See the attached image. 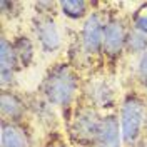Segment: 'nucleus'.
Masks as SVG:
<instances>
[{"label": "nucleus", "mask_w": 147, "mask_h": 147, "mask_svg": "<svg viewBox=\"0 0 147 147\" xmlns=\"http://www.w3.org/2000/svg\"><path fill=\"white\" fill-rule=\"evenodd\" d=\"M77 79L67 65H59L47 75L44 82V94L47 100L57 107H67L75 97Z\"/></svg>", "instance_id": "f257e3e1"}, {"label": "nucleus", "mask_w": 147, "mask_h": 147, "mask_svg": "<svg viewBox=\"0 0 147 147\" xmlns=\"http://www.w3.org/2000/svg\"><path fill=\"white\" fill-rule=\"evenodd\" d=\"M146 122V105L137 97H127L120 112V132L125 144H134L139 139Z\"/></svg>", "instance_id": "f03ea898"}, {"label": "nucleus", "mask_w": 147, "mask_h": 147, "mask_svg": "<svg viewBox=\"0 0 147 147\" xmlns=\"http://www.w3.org/2000/svg\"><path fill=\"white\" fill-rule=\"evenodd\" d=\"M100 120L99 115L95 114V110L92 109H82L77 112L75 120L72 125V134L79 139L80 142H92L95 144V137L100 127Z\"/></svg>", "instance_id": "7ed1b4c3"}, {"label": "nucleus", "mask_w": 147, "mask_h": 147, "mask_svg": "<svg viewBox=\"0 0 147 147\" xmlns=\"http://www.w3.org/2000/svg\"><path fill=\"white\" fill-rule=\"evenodd\" d=\"M104 22L100 20L99 13H92L90 17L85 20V25L82 30V45L85 54L94 55L102 49L104 44Z\"/></svg>", "instance_id": "20e7f679"}, {"label": "nucleus", "mask_w": 147, "mask_h": 147, "mask_svg": "<svg viewBox=\"0 0 147 147\" xmlns=\"http://www.w3.org/2000/svg\"><path fill=\"white\" fill-rule=\"evenodd\" d=\"M127 44V32L120 20H109L104 28V44L102 49L109 55H117Z\"/></svg>", "instance_id": "39448f33"}, {"label": "nucleus", "mask_w": 147, "mask_h": 147, "mask_svg": "<svg viewBox=\"0 0 147 147\" xmlns=\"http://www.w3.org/2000/svg\"><path fill=\"white\" fill-rule=\"evenodd\" d=\"M35 34L40 47L45 52H54L60 47V34H59V28H57L52 18L49 17L38 18V22L35 25Z\"/></svg>", "instance_id": "423d86ee"}, {"label": "nucleus", "mask_w": 147, "mask_h": 147, "mask_svg": "<svg viewBox=\"0 0 147 147\" xmlns=\"http://www.w3.org/2000/svg\"><path fill=\"white\" fill-rule=\"evenodd\" d=\"M122 132L119 129V122L115 117H104L100 120V127L95 137V147H120Z\"/></svg>", "instance_id": "0eeeda50"}, {"label": "nucleus", "mask_w": 147, "mask_h": 147, "mask_svg": "<svg viewBox=\"0 0 147 147\" xmlns=\"http://www.w3.org/2000/svg\"><path fill=\"white\" fill-rule=\"evenodd\" d=\"M18 64L17 54L13 44H10L5 37H2V45H0V74H2V85L7 87L13 80V72Z\"/></svg>", "instance_id": "6e6552de"}, {"label": "nucleus", "mask_w": 147, "mask_h": 147, "mask_svg": "<svg viewBox=\"0 0 147 147\" xmlns=\"http://www.w3.org/2000/svg\"><path fill=\"white\" fill-rule=\"evenodd\" d=\"M2 147H30V137L13 122L2 124Z\"/></svg>", "instance_id": "1a4fd4ad"}, {"label": "nucleus", "mask_w": 147, "mask_h": 147, "mask_svg": "<svg viewBox=\"0 0 147 147\" xmlns=\"http://www.w3.org/2000/svg\"><path fill=\"white\" fill-rule=\"evenodd\" d=\"M24 104L12 92L3 90L2 94V117L3 122H13L24 115Z\"/></svg>", "instance_id": "9d476101"}, {"label": "nucleus", "mask_w": 147, "mask_h": 147, "mask_svg": "<svg viewBox=\"0 0 147 147\" xmlns=\"http://www.w3.org/2000/svg\"><path fill=\"white\" fill-rule=\"evenodd\" d=\"M59 5L62 12L70 18H82L87 13V3L82 0H67V2H60Z\"/></svg>", "instance_id": "9b49d317"}, {"label": "nucleus", "mask_w": 147, "mask_h": 147, "mask_svg": "<svg viewBox=\"0 0 147 147\" xmlns=\"http://www.w3.org/2000/svg\"><path fill=\"white\" fill-rule=\"evenodd\" d=\"M13 49H15V54H17V59L20 64L27 65L34 55V49L30 45V40L27 37H20L17 42L13 44Z\"/></svg>", "instance_id": "f8f14e48"}, {"label": "nucleus", "mask_w": 147, "mask_h": 147, "mask_svg": "<svg viewBox=\"0 0 147 147\" xmlns=\"http://www.w3.org/2000/svg\"><path fill=\"white\" fill-rule=\"evenodd\" d=\"M125 45L129 47V50L132 54H139V52H147V35L140 34V32H130L127 35V44Z\"/></svg>", "instance_id": "ddd939ff"}, {"label": "nucleus", "mask_w": 147, "mask_h": 147, "mask_svg": "<svg viewBox=\"0 0 147 147\" xmlns=\"http://www.w3.org/2000/svg\"><path fill=\"white\" fill-rule=\"evenodd\" d=\"M94 92H90V100H94V104L97 105H105L112 100V92L109 90V87L105 84H99L92 87ZM107 107V105H105Z\"/></svg>", "instance_id": "4468645a"}, {"label": "nucleus", "mask_w": 147, "mask_h": 147, "mask_svg": "<svg viewBox=\"0 0 147 147\" xmlns=\"http://www.w3.org/2000/svg\"><path fill=\"white\" fill-rule=\"evenodd\" d=\"M137 75L139 79L144 84H147V52L142 54L140 60H139V67H137Z\"/></svg>", "instance_id": "2eb2a0df"}, {"label": "nucleus", "mask_w": 147, "mask_h": 147, "mask_svg": "<svg viewBox=\"0 0 147 147\" xmlns=\"http://www.w3.org/2000/svg\"><path fill=\"white\" fill-rule=\"evenodd\" d=\"M136 30L147 35V12H142L136 17Z\"/></svg>", "instance_id": "dca6fc26"}, {"label": "nucleus", "mask_w": 147, "mask_h": 147, "mask_svg": "<svg viewBox=\"0 0 147 147\" xmlns=\"http://www.w3.org/2000/svg\"><path fill=\"white\" fill-rule=\"evenodd\" d=\"M52 147H65V146H62V144H59V146H52Z\"/></svg>", "instance_id": "f3484780"}]
</instances>
